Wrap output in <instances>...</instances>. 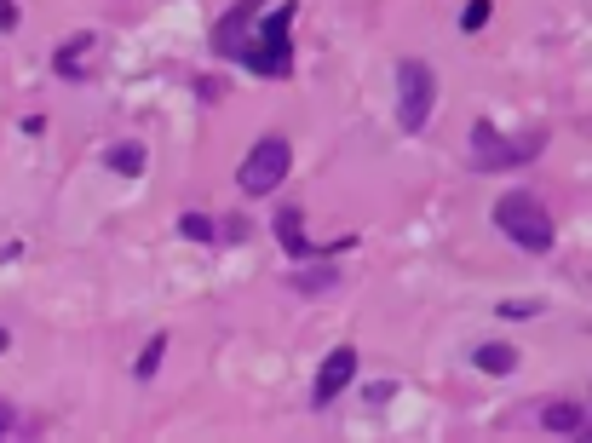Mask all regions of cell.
Returning <instances> with one entry per match:
<instances>
[{"label":"cell","mask_w":592,"mask_h":443,"mask_svg":"<svg viewBox=\"0 0 592 443\" xmlns=\"http://www.w3.org/2000/svg\"><path fill=\"white\" fill-rule=\"evenodd\" d=\"M81 52H92V35H75V41H64V47L52 52V70L64 75V81H81V75H87Z\"/></svg>","instance_id":"cell-12"},{"label":"cell","mask_w":592,"mask_h":443,"mask_svg":"<svg viewBox=\"0 0 592 443\" xmlns=\"http://www.w3.org/2000/svg\"><path fill=\"white\" fill-rule=\"evenodd\" d=\"M179 236L184 242H202V248H213V242H219V236H225V225H219V219H207V213H179Z\"/></svg>","instance_id":"cell-13"},{"label":"cell","mask_w":592,"mask_h":443,"mask_svg":"<svg viewBox=\"0 0 592 443\" xmlns=\"http://www.w3.org/2000/svg\"><path fill=\"white\" fill-rule=\"evenodd\" d=\"M351 380H357V346H334L328 357H322V369H317L311 403H317V409H328V403H334V397H340Z\"/></svg>","instance_id":"cell-6"},{"label":"cell","mask_w":592,"mask_h":443,"mask_svg":"<svg viewBox=\"0 0 592 443\" xmlns=\"http://www.w3.org/2000/svg\"><path fill=\"white\" fill-rule=\"evenodd\" d=\"M6 346H12V334H6V328H0V351H6Z\"/></svg>","instance_id":"cell-21"},{"label":"cell","mask_w":592,"mask_h":443,"mask_svg":"<svg viewBox=\"0 0 592 443\" xmlns=\"http://www.w3.org/2000/svg\"><path fill=\"white\" fill-rule=\"evenodd\" d=\"M104 162H110V173H121V179H138V173H144V144L121 139V144H110V156H104Z\"/></svg>","instance_id":"cell-14"},{"label":"cell","mask_w":592,"mask_h":443,"mask_svg":"<svg viewBox=\"0 0 592 443\" xmlns=\"http://www.w3.org/2000/svg\"><path fill=\"white\" fill-rule=\"evenodd\" d=\"M288 288H294V294H328V288H340V271H334V265H305V259H299V271L288 277Z\"/></svg>","instance_id":"cell-11"},{"label":"cell","mask_w":592,"mask_h":443,"mask_svg":"<svg viewBox=\"0 0 592 443\" xmlns=\"http://www.w3.org/2000/svg\"><path fill=\"white\" fill-rule=\"evenodd\" d=\"M18 29V0H0V35H12Z\"/></svg>","instance_id":"cell-19"},{"label":"cell","mask_w":592,"mask_h":443,"mask_svg":"<svg viewBox=\"0 0 592 443\" xmlns=\"http://www.w3.org/2000/svg\"><path fill=\"white\" fill-rule=\"evenodd\" d=\"M547 150V133H524V139H506L501 127L472 121V167L478 173H506V167H529Z\"/></svg>","instance_id":"cell-3"},{"label":"cell","mask_w":592,"mask_h":443,"mask_svg":"<svg viewBox=\"0 0 592 443\" xmlns=\"http://www.w3.org/2000/svg\"><path fill=\"white\" fill-rule=\"evenodd\" d=\"M489 12H495V6H489V0H472V6H466V12H460V29H466V35H478V29L489 24Z\"/></svg>","instance_id":"cell-16"},{"label":"cell","mask_w":592,"mask_h":443,"mask_svg":"<svg viewBox=\"0 0 592 443\" xmlns=\"http://www.w3.org/2000/svg\"><path fill=\"white\" fill-rule=\"evenodd\" d=\"M288 167H294V144L282 139V133H265V139L242 156V167H236V190H242V196H271V190H282Z\"/></svg>","instance_id":"cell-4"},{"label":"cell","mask_w":592,"mask_h":443,"mask_svg":"<svg viewBox=\"0 0 592 443\" xmlns=\"http://www.w3.org/2000/svg\"><path fill=\"white\" fill-rule=\"evenodd\" d=\"M294 12H299V0H282V6H271V12L253 24V35L242 41V52H236V64L248 75H265V81L294 75Z\"/></svg>","instance_id":"cell-1"},{"label":"cell","mask_w":592,"mask_h":443,"mask_svg":"<svg viewBox=\"0 0 592 443\" xmlns=\"http://www.w3.org/2000/svg\"><path fill=\"white\" fill-rule=\"evenodd\" d=\"M161 357H167V334H150V346L138 351V363H133V380H156Z\"/></svg>","instance_id":"cell-15"},{"label":"cell","mask_w":592,"mask_h":443,"mask_svg":"<svg viewBox=\"0 0 592 443\" xmlns=\"http://www.w3.org/2000/svg\"><path fill=\"white\" fill-rule=\"evenodd\" d=\"M276 242H282V254L294 259H317L311 254V242H305V219H299V208L294 202H282V208H276Z\"/></svg>","instance_id":"cell-9"},{"label":"cell","mask_w":592,"mask_h":443,"mask_svg":"<svg viewBox=\"0 0 592 443\" xmlns=\"http://www.w3.org/2000/svg\"><path fill=\"white\" fill-rule=\"evenodd\" d=\"M472 363H478L483 374H495V380H501V374H518V346H512V340H483V346L472 351Z\"/></svg>","instance_id":"cell-10"},{"label":"cell","mask_w":592,"mask_h":443,"mask_svg":"<svg viewBox=\"0 0 592 443\" xmlns=\"http://www.w3.org/2000/svg\"><path fill=\"white\" fill-rule=\"evenodd\" d=\"M225 93H230V87L219 81V75H196V98H202V104H219Z\"/></svg>","instance_id":"cell-17"},{"label":"cell","mask_w":592,"mask_h":443,"mask_svg":"<svg viewBox=\"0 0 592 443\" xmlns=\"http://www.w3.org/2000/svg\"><path fill=\"white\" fill-rule=\"evenodd\" d=\"M437 104V75L426 58H397V127L403 133H420L432 121Z\"/></svg>","instance_id":"cell-5"},{"label":"cell","mask_w":592,"mask_h":443,"mask_svg":"<svg viewBox=\"0 0 592 443\" xmlns=\"http://www.w3.org/2000/svg\"><path fill=\"white\" fill-rule=\"evenodd\" d=\"M259 6H265V0H236L225 18L213 24V58H236V52H242V41H248L253 24H259Z\"/></svg>","instance_id":"cell-7"},{"label":"cell","mask_w":592,"mask_h":443,"mask_svg":"<svg viewBox=\"0 0 592 443\" xmlns=\"http://www.w3.org/2000/svg\"><path fill=\"white\" fill-rule=\"evenodd\" d=\"M495 225H501L506 242H518L524 254H552V242H558L552 213L541 208V196H529V190H506L501 202H495Z\"/></svg>","instance_id":"cell-2"},{"label":"cell","mask_w":592,"mask_h":443,"mask_svg":"<svg viewBox=\"0 0 592 443\" xmlns=\"http://www.w3.org/2000/svg\"><path fill=\"white\" fill-rule=\"evenodd\" d=\"M541 426H547L552 438H592V420L581 403H570V397H552L547 409H541Z\"/></svg>","instance_id":"cell-8"},{"label":"cell","mask_w":592,"mask_h":443,"mask_svg":"<svg viewBox=\"0 0 592 443\" xmlns=\"http://www.w3.org/2000/svg\"><path fill=\"white\" fill-rule=\"evenodd\" d=\"M6 432H18V409H12V403H0V438H6Z\"/></svg>","instance_id":"cell-20"},{"label":"cell","mask_w":592,"mask_h":443,"mask_svg":"<svg viewBox=\"0 0 592 443\" xmlns=\"http://www.w3.org/2000/svg\"><path fill=\"white\" fill-rule=\"evenodd\" d=\"M501 317H512V323H524V317H541V300H506Z\"/></svg>","instance_id":"cell-18"}]
</instances>
